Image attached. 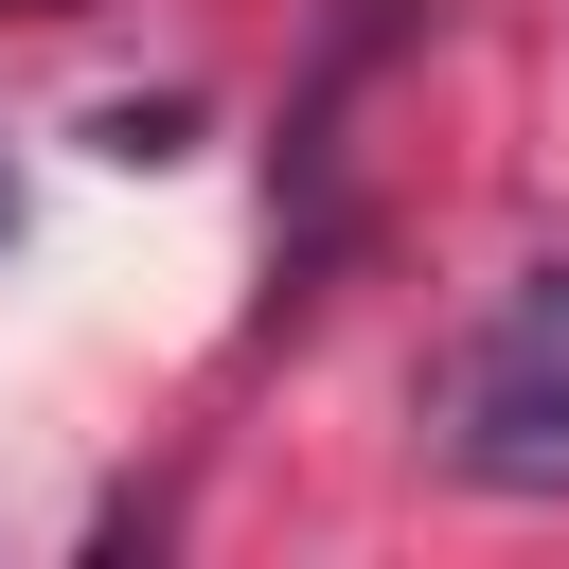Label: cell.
I'll return each mask as SVG.
<instances>
[{
    "mask_svg": "<svg viewBox=\"0 0 569 569\" xmlns=\"http://www.w3.org/2000/svg\"><path fill=\"white\" fill-rule=\"evenodd\" d=\"M427 445L480 498H569V267H516L427 373Z\"/></svg>",
    "mask_w": 569,
    "mask_h": 569,
    "instance_id": "6da1fadb",
    "label": "cell"
}]
</instances>
